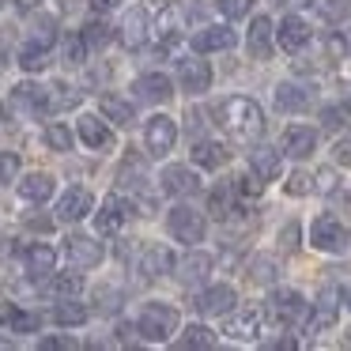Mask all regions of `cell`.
Returning <instances> with one entry per match:
<instances>
[{
  "label": "cell",
  "instance_id": "43",
  "mask_svg": "<svg viewBox=\"0 0 351 351\" xmlns=\"http://www.w3.org/2000/svg\"><path fill=\"white\" fill-rule=\"evenodd\" d=\"M27 42H31V46H53V42H57V31H53V19H42V23L38 27H34V34H31V38H27Z\"/></svg>",
  "mask_w": 351,
  "mask_h": 351
},
{
  "label": "cell",
  "instance_id": "22",
  "mask_svg": "<svg viewBox=\"0 0 351 351\" xmlns=\"http://www.w3.org/2000/svg\"><path fill=\"white\" fill-rule=\"evenodd\" d=\"M162 189L174 193V197H189V193L200 189V178L189 167H167L162 170Z\"/></svg>",
  "mask_w": 351,
  "mask_h": 351
},
{
  "label": "cell",
  "instance_id": "30",
  "mask_svg": "<svg viewBox=\"0 0 351 351\" xmlns=\"http://www.w3.org/2000/svg\"><path fill=\"white\" fill-rule=\"evenodd\" d=\"M19 197L31 200V204L49 200V197H53V178H49V174H27L23 182H19Z\"/></svg>",
  "mask_w": 351,
  "mask_h": 351
},
{
  "label": "cell",
  "instance_id": "29",
  "mask_svg": "<svg viewBox=\"0 0 351 351\" xmlns=\"http://www.w3.org/2000/svg\"><path fill=\"white\" fill-rule=\"evenodd\" d=\"M80 140H84L87 147H95V152H102V147L114 144V132H110L106 121H99V117H84V121H80Z\"/></svg>",
  "mask_w": 351,
  "mask_h": 351
},
{
  "label": "cell",
  "instance_id": "47",
  "mask_svg": "<svg viewBox=\"0 0 351 351\" xmlns=\"http://www.w3.org/2000/svg\"><path fill=\"white\" fill-rule=\"evenodd\" d=\"M336 182H340V178H336V170L325 167V170H317V178H313V189L328 197V193H336Z\"/></svg>",
  "mask_w": 351,
  "mask_h": 351
},
{
  "label": "cell",
  "instance_id": "13",
  "mask_svg": "<svg viewBox=\"0 0 351 351\" xmlns=\"http://www.w3.org/2000/svg\"><path fill=\"white\" fill-rule=\"evenodd\" d=\"M125 219H129V204H125L121 197H106V204L95 212V227H99V234H117V230L125 227Z\"/></svg>",
  "mask_w": 351,
  "mask_h": 351
},
{
  "label": "cell",
  "instance_id": "1",
  "mask_svg": "<svg viewBox=\"0 0 351 351\" xmlns=\"http://www.w3.org/2000/svg\"><path fill=\"white\" fill-rule=\"evenodd\" d=\"M215 117H219V125L238 140V144L261 140V132H265V114H261V106H257L253 99H245V95L223 99L219 110H215Z\"/></svg>",
  "mask_w": 351,
  "mask_h": 351
},
{
  "label": "cell",
  "instance_id": "24",
  "mask_svg": "<svg viewBox=\"0 0 351 351\" xmlns=\"http://www.w3.org/2000/svg\"><path fill=\"white\" fill-rule=\"evenodd\" d=\"M23 268L27 276H49L57 268V250H49V245H27L23 250Z\"/></svg>",
  "mask_w": 351,
  "mask_h": 351
},
{
  "label": "cell",
  "instance_id": "51",
  "mask_svg": "<svg viewBox=\"0 0 351 351\" xmlns=\"http://www.w3.org/2000/svg\"><path fill=\"white\" fill-rule=\"evenodd\" d=\"M298 234H302V230H298V223H287V227H283V234H280V245H283V250H295Z\"/></svg>",
  "mask_w": 351,
  "mask_h": 351
},
{
  "label": "cell",
  "instance_id": "37",
  "mask_svg": "<svg viewBox=\"0 0 351 351\" xmlns=\"http://www.w3.org/2000/svg\"><path fill=\"white\" fill-rule=\"evenodd\" d=\"M46 64H49V49L46 46H31V42H27L23 53H19V69H23V72H42Z\"/></svg>",
  "mask_w": 351,
  "mask_h": 351
},
{
  "label": "cell",
  "instance_id": "55",
  "mask_svg": "<svg viewBox=\"0 0 351 351\" xmlns=\"http://www.w3.org/2000/svg\"><path fill=\"white\" fill-rule=\"evenodd\" d=\"M19 4H23V8H34V4H38V0H19Z\"/></svg>",
  "mask_w": 351,
  "mask_h": 351
},
{
  "label": "cell",
  "instance_id": "44",
  "mask_svg": "<svg viewBox=\"0 0 351 351\" xmlns=\"http://www.w3.org/2000/svg\"><path fill=\"white\" fill-rule=\"evenodd\" d=\"M219 4V12L227 19H242V16H250V8H253V0H215Z\"/></svg>",
  "mask_w": 351,
  "mask_h": 351
},
{
  "label": "cell",
  "instance_id": "31",
  "mask_svg": "<svg viewBox=\"0 0 351 351\" xmlns=\"http://www.w3.org/2000/svg\"><path fill=\"white\" fill-rule=\"evenodd\" d=\"M193 162L204 170H219L223 162H227V147L215 144V140H200L197 147H193Z\"/></svg>",
  "mask_w": 351,
  "mask_h": 351
},
{
  "label": "cell",
  "instance_id": "2",
  "mask_svg": "<svg viewBox=\"0 0 351 351\" xmlns=\"http://www.w3.org/2000/svg\"><path fill=\"white\" fill-rule=\"evenodd\" d=\"M140 336L152 343H167L170 336L178 332V310L167 302H147L144 313H140Z\"/></svg>",
  "mask_w": 351,
  "mask_h": 351
},
{
  "label": "cell",
  "instance_id": "56",
  "mask_svg": "<svg viewBox=\"0 0 351 351\" xmlns=\"http://www.w3.org/2000/svg\"><path fill=\"white\" fill-rule=\"evenodd\" d=\"M0 4H12V0H0Z\"/></svg>",
  "mask_w": 351,
  "mask_h": 351
},
{
  "label": "cell",
  "instance_id": "25",
  "mask_svg": "<svg viewBox=\"0 0 351 351\" xmlns=\"http://www.w3.org/2000/svg\"><path fill=\"white\" fill-rule=\"evenodd\" d=\"M0 325L8 328V332H38V313H27V310H19V306H12V302H4L0 306Z\"/></svg>",
  "mask_w": 351,
  "mask_h": 351
},
{
  "label": "cell",
  "instance_id": "17",
  "mask_svg": "<svg viewBox=\"0 0 351 351\" xmlns=\"http://www.w3.org/2000/svg\"><path fill=\"white\" fill-rule=\"evenodd\" d=\"M313 147H317V132L306 125H291L283 132V155H291V159H306V155H313Z\"/></svg>",
  "mask_w": 351,
  "mask_h": 351
},
{
  "label": "cell",
  "instance_id": "12",
  "mask_svg": "<svg viewBox=\"0 0 351 351\" xmlns=\"http://www.w3.org/2000/svg\"><path fill=\"white\" fill-rule=\"evenodd\" d=\"M208 272H212V257H208V253H185L182 261H174V276L185 283V287L204 283Z\"/></svg>",
  "mask_w": 351,
  "mask_h": 351
},
{
  "label": "cell",
  "instance_id": "20",
  "mask_svg": "<svg viewBox=\"0 0 351 351\" xmlns=\"http://www.w3.org/2000/svg\"><path fill=\"white\" fill-rule=\"evenodd\" d=\"M69 257L76 268H95L102 261V242H95V238H87V234H72L69 238Z\"/></svg>",
  "mask_w": 351,
  "mask_h": 351
},
{
  "label": "cell",
  "instance_id": "21",
  "mask_svg": "<svg viewBox=\"0 0 351 351\" xmlns=\"http://www.w3.org/2000/svg\"><path fill=\"white\" fill-rule=\"evenodd\" d=\"M152 31H155V38H159L167 49L182 38V12H178V4H167V8L159 12V19L152 23Z\"/></svg>",
  "mask_w": 351,
  "mask_h": 351
},
{
  "label": "cell",
  "instance_id": "28",
  "mask_svg": "<svg viewBox=\"0 0 351 351\" xmlns=\"http://www.w3.org/2000/svg\"><path fill=\"white\" fill-rule=\"evenodd\" d=\"M310 106V91L298 84H280L276 87V110H283V114H298V110Z\"/></svg>",
  "mask_w": 351,
  "mask_h": 351
},
{
  "label": "cell",
  "instance_id": "35",
  "mask_svg": "<svg viewBox=\"0 0 351 351\" xmlns=\"http://www.w3.org/2000/svg\"><path fill=\"white\" fill-rule=\"evenodd\" d=\"M53 321H57V325H84V321H87V306L84 302H57L53 306Z\"/></svg>",
  "mask_w": 351,
  "mask_h": 351
},
{
  "label": "cell",
  "instance_id": "41",
  "mask_svg": "<svg viewBox=\"0 0 351 351\" xmlns=\"http://www.w3.org/2000/svg\"><path fill=\"white\" fill-rule=\"evenodd\" d=\"M230 193H234V185H219V189L208 197V208H212L215 219H223V215H230Z\"/></svg>",
  "mask_w": 351,
  "mask_h": 351
},
{
  "label": "cell",
  "instance_id": "8",
  "mask_svg": "<svg viewBox=\"0 0 351 351\" xmlns=\"http://www.w3.org/2000/svg\"><path fill=\"white\" fill-rule=\"evenodd\" d=\"M91 208H95L91 189H84V185H72V189L64 193L61 200H57V219H61V223H76V219H84Z\"/></svg>",
  "mask_w": 351,
  "mask_h": 351
},
{
  "label": "cell",
  "instance_id": "27",
  "mask_svg": "<svg viewBox=\"0 0 351 351\" xmlns=\"http://www.w3.org/2000/svg\"><path fill=\"white\" fill-rule=\"evenodd\" d=\"M306 42H310V27H306L298 16H287V19H283V23H280V46L287 49V53H298Z\"/></svg>",
  "mask_w": 351,
  "mask_h": 351
},
{
  "label": "cell",
  "instance_id": "15",
  "mask_svg": "<svg viewBox=\"0 0 351 351\" xmlns=\"http://www.w3.org/2000/svg\"><path fill=\"white\" fill-rule=\"evenodd\" d=\"M8 110H16V114H42V110H46V91H42V87H34V84L12 87Z\"/></svg>",
  "mask_w": 351,
  "mask_h": 351
},
{
  "label": "cell",
  "instance_id": "54",
  "mask_svg": "<svg viewBox=\"0 0 351 351\" xmlns=\"http://www.w3.org/2000/svg\"><path fill=\"white\" fill-rule=\"evenodd\" d=\"M343 302H348V310H351V283H348V291H343Z\"/></svg>",
  "mask_w": 351,
  "mask_h": 351
},
{
  "label": "cell",
  "instance_id": "5",
  "mask_svg": "<svg viewBox=\"0 0 351 351\" xmlns=\"http://www.w3.org/2000/svg\"><path fill=\"white\" fill-rule=\"evenodd\" d=\"M174 140H178V125H174V117H167V114L147 117L144 147H147V155H152V159H162V155H167L170 147H174Z\"/></svg>",
  "mask_w": 351,
  "mask_h": 351
},
{
  "label": "cell",
  "instance_id": "32",
  "mask_svg": "<svg viewBox=\"0 0 351 351\" xmlns=\"http://www.w3.org/2000/svg\"><path fill=\"white\" fill-rule=\"evenodd\" d=\"M99 106H102V114H106L110 121H117L121 129H125V125H132V121H136V110H132L125 99H117V95H102V99H99Z\"/></svg>",
  "mask_w": 351,
  "mask_h": 351
},
{
  "label": "cell",
  "instance_id": "9",
  "mask_svg": "<svg viewBox=\"0 0 351 351\" xmlns=\"http://www.w3.org/2000/svg\"><path fill=\"white\" fill-rule=\"evenodd\" d=\"M178 80H182V87L189 95H200L212 87V69H208V61H200V57H182L178 61Z\"/></svg>",
  "mask_w": 351,
  "mask_h": 351
},
{
  "label": "cell",
  "instance_id": "48",
  "mask_svg": "<svg viewBox=\"0 0 351 351\" xmlns=\"http://www.w3.org/2000/svg\"><path fill=\"white\" fill-rule=\"evenodd\" d=\"M64 61L69 64H84V38H64Z\"/></svg>",
  "mask_w": 351,
  "mask_h": 351
},
{
  "label": "cell",
  "instance_id": "26",
  "mask_svg": "<svg viewBox=\"0 0 351 351\" xmlns=\"http://www.w3.org/2000/svg\"><path fill=\"white\" fill-rule=\"evenodd\" d=\"M250 167H253V174H257L261 182H276L280 170H283V159H280L276 147H257V152L250 155Z\"/></svg>",
  "mask_w": 351,
  "mask_h": 351
},
{
  "label": "cell",
  "instance_id": "18",
  "mask_svg": "<svg viewBox=\"0 0 351 351\" xmlns=\"http://www.w3.org/2000/svg\"><path fill=\"white\" fill-rule=\"evenodd\" d=\"M245 46H250V57L268 61V57H272V19H268V16H257V19H253Z\"/></svg>",
  "mask_w": 351,
  "mask_h": 351
},
{
  "label": "cell",
  "instance_id": "58",
  "mask_svg": "<svg viewBox=\"0 0 351 351\" xmlns=\"http://www.w3.org/2000/svg\"><path fill=\"white\" fill-rule=\"evenodd\" d=\"M348 110H351V102H348Z\"/></svg>",
  "mask_w": 351,
  "mask_h": 351
},
{
  "label": "cell",
  "instance_id": "40",
  "mask_svg": "<svg viewBox=\"0 0 351 351\" xmlns=\"http://www.w3.org/2000/svg\"><path fill=\"white\" fill-rule=\"evenodd\" d=\"M348 117H351L348 106H325L321 110V125H325L328 132H340L343 125H348Z\"/></svg>",
  "mask_w": 351,
  "mask_h": 351
},
{
  "label": "cell",
  "instance_id": "57",
  "mask_svg": "<svg viewBox=\"0 0 351 351\" xmlns=\"http://www.w3.org/2000/svg\"><path fill=\"white\" fill-rule=\"evenodd\" d=\"M348 343H351V332H348Z\"/></svg>",
  "mask_w": 351,
  "mask_h": 351
},
{
  "label": "cell",
  "instance_id": "53",
  "mask_svg": "<svg viewBox=\"0 0 351 351\" xmlns=\"http://www.w3.org/2000/svg\"><path fill=\"white\" fill-rule=\"evenodd\" d=\"M336 159H340V162H351V144H336Z\"/></svg>",
  "mask_w": 351,
  "mask_h": 351
},
{
  "label": "cell",
  "instance_id": "3",
  "mask_svg": "<svg viewBox=\"0 0 351 351\" xmlns=\"http://www.w3.org/2000/svg\"><path fill=\"white\" fill-rule=\"evenodd\" d=\"M306 313H310V302L295 287H276L272 298H268V317L283 328H295L298 321H306Z\"/></svg>",
  "mask_w": 351,
  "mask_h": 351
},
{
  "label": "cell",
  "instance_id": "4",
  "mask_svg": "<svg viewBox=\"0 0 351 351\" xmlns=\"http://www.w3.org/2000/svg\"><path fill=\"white\" fill-rule=\"evenodd\" d=\"M310 245H317L321 253H343L348 250V230L336 215H317L310 227Z\"/></svg>",
  "mask_w": 351,
  "mask_h": 351
},
{
  "label": "cell",
  "instance_id": "14",
  "mask_svg": "<svg viewBox=\"0 0 351 351\" xmlns=\"http://www.w3.org/2000/svg\"><path fill=\"white\" fill-rule=\"evenodd\" d=\"M238 42V34L230 27H204V31L193 34V49L197 53H219V49H230Z\"/></svg>",
  "mask_w": 351,
  "mask_h": 351
},
{
  "label": "cell",
  "instance_id": "42",
  "mask_svg": "<svg viewBox=\"0 0 351 351\" xmlns=\"http://www.w3.org/2000/svg\"><path fill=\"white\" fill-rule=\"evenodd\" d=\"M46 144L53 147V152H69V147H72V132L64 129V125H49V129H46Z\"/></svg>",
  "mask_w": 351,
  "mask_h": 351
},
{
  "label": "cell",
  "instance_id": "23",
  "mask_svg": "<svg viewBox=\"0 0 351 351\" xmlns=\"http://www.w3.org/2000/svg\"><path fill=\"white\" fill-rule=\"evenodd\" d=\"M132 91H136L144 102H170L174 87H170L167 76H159V72H147V76H140L136 84H132Z\"/></svg>",
  "mask_w": 351,
  "mask_h": 351
},
{
  "label": "cell",
  "instance_id": "52",
  "mask_svg": "<svg viewBox=\"0 0 351 351\" xmlns=\"http://www.w3.org/2000/svg\"><path fill=\"white\" fill-rule=\"evenodd\" d=\"M87 4H91L95 12H114L117 4H121V0H87Z\"/></svg>",
  "mask_w": 351,
  "mask_h": 351
},
{
  "label": "cell",
  "instance_id": "36",
  "mask_svg": "<svg viewBox=\"0 0 351 351\" xmlns=\"http://www.w3.org/2000/svg\"><path fill=\"white\" fill-rule=\"evenodd\" d=\"M49 291H53V295L76 298L80 291H84V276H80V272H57L53 280H49Z\"/></svg>",
  "mask_w": 351,
  "mask_h": 351
},
{
  "label": "cell",
  "instance_id": "50",
  "mask_svg": "<svg viewBox=\"0 0 351 351\" xmlns=\"http://www.w3.org/2000/svg\"><path fill=\"white\" fill-rule=\"evenodd\" d=\"M313 189V182L306 174H291V182H287V193L291 197H302V193H310Z\"/></svg>",
  "mask_w": 351,
  "mask_h": 351
},
{
  "label": "cell",
  "instance_id": "34",
  "mask_svg": "<svg viewBox=\"0 0 351 351\" xmlns=\"http://www.w3.org/2000/svg\"><path fill=\"white\" fill-rule=\"evenodd\" d=\"M80 38H84L87 49H102V46H110V42H114V27L102 23V19H95V23H87L84 31H80Z\"/></svg>",
  "mask_w": 351,
  "mask_h": 351
},
{
  "label": "cell",
  "instance_id": "38",
  "mask_svg": "<svg viewBox=\"0 0 351 351\" xmlns=\"http://www.w3.org/2000/svg\"><path fill=\"white\" fill-rule=\"evenodd\" d=\"M178 343L189 348V351H200V348H212V343H215V332H212V328H204V325H189Z\"/></svg>",
  "mask_w": 351,
  "mask_h": 351
},
{
  "label": "cell",
  "instance_id": "11",
  "mask_svg": "<svg viewBox=\"0 0 351 351\" xmlns=\"http://www.w3.org/2000/svg\"><path fill=\"white\" fill-rule=\"evenodd\" d=\"M147 34H152V19H147L144 8H132L121 23V46L125 49H144L147 46Z\"/></svg>",
  "mask_w": 351,
  "mask_h": 351
},
{
  "label": "cell",
  "instance_id": "49",
  "mask_svg": "<svg viewBox=\"0 0 351 351\" xmlns=\"http://www.w3.org/2000/svg\"><path fill=\"white\" fill-rule=\"evenodd\" d=\"M57 348H61V351H76L80 343L69 340V336H49V340H42V351H57Z\"/></svg>",
  "mask_w": 351,
  "mask_h": 351
},
{
  "label": "cell",
  "instance_id": "45",
  "mask_svg": "<svg viewBox=\"0 0 351 351\" xmlns=\"http://www.w3.org/2000/svg\"><path fill=\"white\" fill-rule=\"evenodd\" d=\"M16 174H19V155H12V152H0V185L16 182Z\"/></svg>",
  "mask_w": 351,
  "mask_h": 351
},
{
  "label": "cell",
  "instance_id": "16",
  "mask_svg": "<svg viewBox=\"0 0 351 351\" xmlns=\"http://www.w3.org/2000/svg\"><path fill=\"white\" fill-rule=\"evenodd\" d=\"M261 321H265V313L250 306V310H238L234 317L227 321L223 332H227L230 340H257V336H261Z\"/></svg>",
  "mask_w": 351,
  "mask_h": 351
},
{
  "label": "cell",
  "instance_id": "46",
  "mask_svg": "<svg viewBox=\"0 0 351 351\" xmlns=\"http://www.w3.org/2000/svg\"><path fill=\"white\" fill-rule=\"evenodd\" d=\"M234 193H242V197H261V193H265V182H261L257 174L234 178Z\"/></svg>",
  "mask_w": 351,
  "mask_h": 351
},
{
  "label": "cell",
  "instance_id": "10",
  "mask_svg": "<svg viewBox=\"0 0 351 351\" xmlns=\"http://www.w3.org/2000/svg\"><path fill=\"white\" fill-rule=\"evenodd\" d=\"M238 302L234 287H227V283H215V287H208L204 295L197 298V313H204V317H223V313H230Z\"/></svg>",
  "mask_w": 351,
  "mask_h": 351
},
{
  "label": "cell",
  "instance_id": "6",
  "mask_svg": "<svg viewBox=\"0 0 351 351\" xmlns=\"http://www.w3.org/2000/svg\"><path fill=\"white\" fill-rule=\"evenodd\" d=\"M167 227H170V234L178 238V242H185V245H193V242H200L204 238V215L197 212V208H174L170 212V219H167Z\"/></svg>",
  "mask_w": 351,
  "mask_h": 351
},
{
  "label": "cell",
  "instance_id": "33",
  "mask_svg": "<svg viewBox=\"0 0 351 351\" xmlns=\"http://www.w3.org/2000/svg\"><path fill=\"white\" fill-rule=\"evenodd\" d=\"M80 106V91H72L69 84H53L46 91V110H76Z\"/></svg>",
  "mask_w": 351,
  "mask_h": 351
},
{
  "label": "cell",
  "instance_id": "39",
  "mask_svg": "<svg viewBox=\"0 0 351 351\" xmlns=\"http://www.w3.org/2000/svg\"><path fill=\"white\" fill-rule=\"evenodd\" d=\"M250 272H253V280H257V283H276V276H280V265H276L272 257H253Z\"/></svg>",
  "mask_w": 351,
  "mask_h": 351
},
{
  "label": "cell",
  "instance_id": "19",
  "mask_svg": "<svg viewBox=\"0 0 351 351\" xmlns=\"http://www.w3.org/2000/svg\"><path fill=\"white\" fill-rule=\"evenodd\" d=\"M140 272H144L147 280H159V276L174 272V253H170L167 245H147V250L140 253Z\"/></svg>",
  "mask_w": 351,
  "mask_h": 351
},
{
  "label": "cell",
  "instance_id": "7",
  "mask_svg": "<svg viewBox=\"0 0 351 351\" xmlns=\"http://www.w3.org/2000/svg\"><path fill=\"white\" fill-rule=\"evenodd\" d=\"M336 317H340V291L325 287V291H321V298H317V306H313V313L306 317V332H310V336L325 332V328L336 325Z\"/></svg>",
  "mask_w": 351,
  "mask_h": 351
}]
</instances>
